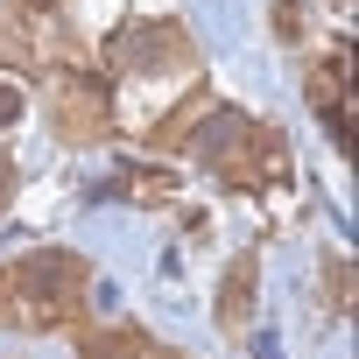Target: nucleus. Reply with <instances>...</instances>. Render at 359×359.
Segmentation results:
<instances>
[{"label": "nucleus", "mask_w": 359, "mask_h": 359, "mask_svg": "<svg viewBox=\"0 0 359 359\" xmlns=\"http://www.w3.org/2000/svg\"><path fill=\"white\" fill-rule=\"evenodd\" d=\"M92 317V261L36 247L0 268V331H78Z\"/></svg>", "instance_id": "1"}, {"label": "nucleus", "mask_w": 359, "mask_h": 359, "mask_svg": "<svg viewBox=\"0 0 359 359\" xmlns=\"http://www.w3.org/2000/svg\"><path fill=\"white\" fill-rule=\"evenodd\" d=\"M198 155L219 169V184H233V191H268L275 176H289V141H282V127H275V120H254V113H240V106H219V99H212V113L198 120Z\"/></svg>", "instance_id": "2"}, {"label": "nucleus", "mask_w": 359, "mask_h": 359, "mask_svg": "<svg viewBox=\"0 0 359 359\" xmlns=\"http://www.w3.org/2000/svg\"><path fill=\"white\" fill-rule=\"evenodd\" d=\"M113 85H162V78H198V50L176 22H141L106 50Z\"/></svg>", "instance_id": "3"}, {"label": "nucleus", "mask_w": 359, "mask_h": 359, "mask_svg": "<svg viewBox=\"0 0 359 359\" xmlns=\"http://www.w3.org/2000/svg\"><path fill=\"white\" fill-rule=\"evenodd\" d=\"M0 64L8 71H50V64H85V57L57 29L50 0H0Z\"/></svg>", "instance_id": "4"}, {"label": "nucleus", "mask_w": 359, "mask_h": 359, "mask_svg": "<svg viewBox=\"0 0 359 359\" xmlns=\"http://www.w3.org/2000/svg\"><path fill=\"white\" fill-rule=\"evenodd\" d=\"M50 127H57V141H71V148L106 141V134H113V99H106V78H92L85 64H71V71L50 85Z\"/></svg>", "instance_id": "5"}, {"label": "nucleus", "mask_w": 359, "mask_h": 359, "mask_svg": "<svg viewBox=\"0 0 359 359\" xmlns=\"http://www.w3.org/2000/svg\"><path fill=\"white\" fill-rule=\"evenodd\" d=\"M254 296H261V261H254V254H240V261L226 268V282H219V331H226V338H240V331H247Z\"/></svg>", "instance_id": "6"}, {"label": "nucleus", "mask_w": 359, "mask_h": 359, "mask_svg": "<svg viewBox=\"0 0 359 359\" xmlns=\"http://www.w3.org/2000/svg\"><path fill=\"white\" fill-rule=\"evenodd\" d=\"M345 64H352V57H345V50H331V64H317V71H310V106H317V113L338 127V148H352V113H345Z\"/></svg>", "instance_id": "7"}, {"label": "nucleus", "mask_w": 359, "mask_h": 359, "mask_svg": "<svg viewBox=\"0 0 359 359\" xmlns=\"http://www.w3.org/2000/svg\"><path fill=\"white\" fill-rule=\"evenodd\" d=\"M205 113H212V92H191V99H176V113L148 127V148H155V155H176V148H184V141L198 134V120H205Z\"/></svg>", "instance_id": "8"}, {"label": "nucleus", "mask_w": 359, "mask_h": 359, "mask_svg": "<svg viewBox=\"0 0 359 359\" xmlns=\"http://www.w3.org/2000/svg\"><path fill=\"white\" fill-rule=\"evenodd\" d=\"M155 338L134 331V324H106V331H85L78 338V359H148Z\"/></svg>", "instance_id": "9"}, {"label": "nucleus", "mask_w": 359, "mask_h": 359, "mask_svg": "<svg viewBox=\"0 0 359 359\" xmlns=\"http://www.w3.org/2000/svg\"><path fill=\"white\" fill-rule=\"evenodd\" d=\"M324 289L338 310H352V261H324Z\"/></svg>", "instance_id": "10"}, {"label": "nucleus", "mask_w": 359, "mask_h": 359, "mask_svg": "<svg viewBox=\"0 0 359 359\" xmlns=\"http://www.w3.org/2000/svg\"><path fill=\"white\" fill-rule=\"evenodd\" d=\"M275 29H282L289 43L303 36V0H275Z\"/></svg>", "instance_id": "11"}, {"label": "nucleus", "mask_w": 359, "mask_h": 359, "mask_svg": "<svg viewBox=\"0 0 359 359\" xmlns=\"http://www.w3.org/2000/svg\"><path fill=\"white\" fill-rule=\"evenodd\" d=\"M15 184H22V176H15V155L0 148V219H8V205H15Z\"/></svg>", "instance_id": "12"}, {"label": "nucleus", "mask_w": 359, "mask_h": 359, "mask_svg": "<svg viewBox=\"0 0 359 359\" xmlns=\"http://www.w3.org/2000/svg\"><path fill=\"white\" fill-rule=\"evenodd\" d=\"M15 120H22V92H15V85H0V134H8Z\"/></svg>", "instance_id": "13"}, {"label": "nucleus", "mask_w": 359, "mask_h": 359, "mask_svg": "<svg viewBox=\"0 0 359 359\" xmlns=\"http://www.w3.org/2000/svg\"><path fill=\"white\" fill-rule=\"evenodd\" d=\"M127 191H134V198H169V176H134Z\"/></svg>", "instance_id": "14"}, {"label": "nucleus", "mask_w": 359, "mask_h": 359, "mask_svg": "<svg viewBox=\"0 0 359 359\" xmlns=\"http://www.w3.org/2000/svg\"><path fill=\"white\" fill-rule=\"evenodd\" d=\"M148 359H184V352H162V345H155V352H148Z\"/></svg>", "instance_id": "15"}]
</instances>
